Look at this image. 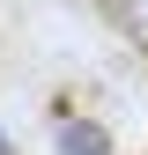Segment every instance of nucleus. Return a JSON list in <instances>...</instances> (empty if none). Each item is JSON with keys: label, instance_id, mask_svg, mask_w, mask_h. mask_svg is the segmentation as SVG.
Masks as SVG:
<instances>
[{"label": "nucleus", "instance_id": "f03ea898", "mask_svg": "<svg viewBox=\"0 0 148 155\" xmlns=\"http://www.w3.org/2000/svg\"><path fill=\"white\" fill-rule=\"evenodd\" d=\"M0 155H15V148H8V133H0Z\"/></svg>", "mask_w": 148, "mask_h": 155}, {"label": "nucleus", "instance_id": "f257e3e1", "mask_svg": "<svg viewBox=\"0 0 148 155\" xmlns=\"http://www.w3.org/2000/svg\"><path fill=\"white\" fill-rule=\"evenodd\" d=\"M59 155H111V140L89 118H59Z\"/></svg>", "mask_w": 148, "mask_h": 155}]
</instances>
